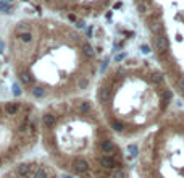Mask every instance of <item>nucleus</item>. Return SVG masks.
<instances>
[{
  "instance_id": "obj_1",
  "label": "nucleus",
  "mask_w": 184,
  "mask_h": 178,
  "mask_svg": "<svg viewBox=\"0 0 184 178\" xmlns=\"http://www.w3.org/2000/svg\"><path fill=\"white\" fill-rule=\"evenodd\" d=\"M73 170L78 175H82V173H86L87 170H89V164H87V160L86 159H76L74 162H73Z\"/></svg>"
},
{
  "instance_id": "obj_2",
  "label": "nucleus",
  "mask_w": 184,
  "mask_h": 178,
  "mask_svg": "<svg viewBox=\"0 0 184 178\" xmlns=\"http://www.w3.org/2000/svg\"><path fill=\"white\" fill-rule=\"evenodd\" d=\"M155 47H157L158 52L165 54V52H168V49H170V42H168V39L165 37V36L158 34L157 37H155Z\"/></svg>"
},
{
  "instance_id": "obj_3",
  "label": "nucleus",
  "mask_w": 184,
  "mask_h": 178,
  "mask_svg": "<svg viewBox=\"0 0 184 178\" xmlns=\"http://www.w3.org/2000/svg\"><path fill=\"white\" fill-rule=\"evenodd\" d=\"M99 164H100L103 168H111V170L115 168V159L110 157V156H102L100 160H99Z\"/></svg>"
},
{
  "instance_id": "obj_4",
  "label": "nucleus",
  "mask_w": 184,
  "mask_h": 178,
  "mask_svg": "<svg viewBox=\"0 0 184 178\" xmlns=\"http://www.w3.org/2000/svg\"><path fill=\"white\" fill-rule=\"evenodd\" d=\"M42 121H44V125H45L47 128H50V126L55 125V115H53V113H50V112L44 113V115H42Z\"/></svg>"
},
{
  "instance_id": "obj_5",
  "label": "nucleus",
  "mask_w": 184,
  "mask_h": 178,
  "mask_svg": "<svg viewBox=\"0 0 184 178\" xmlns=\"http://www.w3.org/2000/svg\"><path fill=\"white\" fill-rule=\"evenodd\" d=\"M100 149H102V152H103V154H110V152L115 149V144H113V141H110V139H105V141H102V144H100Z\"/></svg>"
},
{
  "instance_id": "obj_6",
  "label": "nucleus",
  "mask_w": 184,
  "mask_h": 178,
  "mask_svg": "<svg viewBox=\"0 0 184 178\" xmlns=\"http://www.w3.org/2000/svg\"><path fill=\"white\" fill-rule=\"evenodd\" d=\"M163 73H160V71H154V73L150 74V81L154 83V84H162L163 83Z\"/></svg>"
},
{
  "instance_id": "obj_7",
  "label": "nucleus",
  "mask_w": 184,
  "mask_h": 178,
  "mask_svg": "<svg viewBox=\"0 0 184 178\" xmlns=\"http://www.w3.org/2000/svg\"><path fill=\"white\" fill-rule=\"evenodd\" d=\"M82 54L86 55V57H94L95 50H94V47H92L89 42H84V44H82Z\"/></svg>"
},
{
  "instance_id": "obj_8",
  "label": "nucleus",
  "mask_w": 184,
  "mask_h": 178,
  "mask_svg": "<svg viewBox=\"0 0 184 178\" xmlns=\"http://www.w3.org/2000/svg\"><path fill=\"white\" fill-rule=\"evenodd\" d=\"M33 39H34V36H33V33H29V31H26V33H19V41L24 42V44H31Z\"/></svg>"
},
{
  "instance_id": "obj_9",
  "label": "nucleus",
  "mask_w": 184,
  "mask_h": 178,
  "mask_svg": "<svg viewBox=\"0 0 184 178\" xmlns=\"http://www.w3.org/2000/svg\"><path fill=\"white\" fill-rule=\"evenodd\" d=\"M99 99L100 102H107L110 99V89L108 88H100L99 89Z\"/></svg>"
},
{
  "instance_id": "obj_10",
  "label": "nucleus",
  "mask_w": 184,
  "mask_h": 178,
  "mask_svg": "<svg viewBox=\"0 0 184 178\" xmlns=\"http://www.w3.org/2000/svg\"><path fill=\"white\" fill-rule=\"evenodd\" d=\"M19 81H21L23 84H31V83H33V76H31V73H27V71H21V73H19Z\"/></svg>"
},
{
  "instance_id": "obj_11",
  "label": "nucleus",
  "mask_w": 184,
  "mask_h": 178,
  "mask_svg": "<svg viewBox=\"0 0 184 178\" xmlns=\"http://www.w3.org/2000/svg\"><path fill=\"white\" fill-rule=\"evenodd\" d=\"M91 109H92V105H91V102H89V101H82V102H79V112H81V113H89V112H91Z\"/></svg>"
},
{
  "instance_id": "obj_12",
  "label": "nucleus",
  "mask_w": 184,
  "mask_h": 178,
  "mask_svg": "<svg viewBox=\"0 0 184 178\" xmlns=\"http://www.w3.org/2000/svg\"><path fill=\"white\" fill-rule=\"evenodd\" d=\"M5 112L8 113V115H15V113L18 112V105L15 104V102H10V104L5 105Z\"/></svg>"
},
{
  "instance_id": "obj_13",
  "label": "nucleus",
  "mask_w": 184,
  "mask_h": 178,
  "mask_svg": "<svg viewBox=\"0 0 184 178\" xmlns=\"http://www.w3.org/2000/svg\"><path fill=\"white\" fill-rule=\"evenodd\" d=\"M125 177H126V173L123 168H113L110 175V178H125Z\"/></svg>"
},
{
  "instance_id": "obj_14",
  "label": "nucleus",
  "mask_w": 184,
  "mask_h": 178,
  "mask_svg": "<svg viewBox=\"0 0 184 178\" xmlns=\"http://www.w3.org/2000/svg\"><path fill=\"white\" fill-rule=\"evenodd\" d=\"M29 28H31V25L27 21H21L16 25V31L18 33H26V31H29Z\"/></svg>"
},
{
  "instance_id": "obj_15",
  "label": "nucleus",
  "mask_w": 184,
  "mask_h": 178,
  "mask_svg": "<svg viewBox=\"0 0 184 178\" xmlns=\"http://www.w3.org/2000/svg\"><path fill=\"white\" fill-rule=\"evenodd\" d=\"M33 96L37 97V99H42L44 96H45V89L41 88V86H36V88L33 89Z\"/></svg>"
},
{
  "instance_id": "obj_16",
  "label": "nucleus",
  "mask_w": 184,
  "mask_h": 178,
  "mask_svg": "<svg viewBox=\"0 0 184 178\" xmlns=\"http://www.w3.org/2000/svg\"><path fill=\"white\" fill-rule=\"evenodd\" d=\"M0 11L8 15V13H11V11H13V8H11V7L8 5V2L5 0V2H0Z\"/></svg>"
},
{
  "instance_id": "obj_17",
  "label": "nucleus",
  "mask_w": 184,
  "mask_h": 178,
  "mask_svg": "<svg viewBox=\"0 0 184 178\" xmlns=\"http://www.w3.org/2000/svg\"><path fill=\"white\" fill-rule=\"evenodd\" d=\"M33 178H49V173H47L44 168H37V170L34 172Z\"/></svg>"
},
{
  "instance_id": "obj_18",
  "label": "nucleus",
  "mask_w": 184,
  "mask_h": 178,
  "mask_svg": "<svg viewBox=\"0 0 184 178\" xmlns=\"http://www.w3.org/2000/svg\"><path fill=\"white\" fill-rule=\"evenodd\" d=\"M128 152H129V157H137V154H139L137 146H136V144H129V146H128Z\"/></svg>"
},
{
  "instance_id": "obj_19",
  "label": "nucleus",
  "mask_w": 184,
  "mask_h": 178,
  "mask_svg": "<svg viewBox=\"0 0 184 178\" xmlns=\"http://www.w3.org/2000/svg\"><path fill=\"white\" fill-rule=\"evenodd\" d=\"M87 86H89V78H81V80L78 81V88L79 89H86Z\"/></svg>"
},
{
  "instance_id": "obj_20",
  "label": "nucleus",
  "mask_w": 184,
  "mask_h": 178,
  "mask_svg": "<svg viewBox=\"0 0 184 178\" xmlns=\"http://www.w3.org/2000/svg\"><path fill=\"white\" fill-rule=\"evenodd\" d=\"M18 173L21 177H26L27 173H29V167H27V165H19V167H18Z\"/></svg>"
},
{
  "instance_id": "obj_21",
  "label": "nucleus",
  "mask_w": 184,
  "mask_h": 178,
  "mask_svg": "<svg viewBox=\"0 0 184 178\" xmlns=\"http://www.w3.org/2000/svg\"><path fill=\"white\" fill-rule=\"evenodd\" d=\"M150 29L154 31V33H160V29H162V25H160L158 21H152V25H150Z\"/></svg>"
},
{
  "instance_id": "obj_22",
  "label": "nucleus",
  "mask_w": 184,
  "mask_h": 178,
  "mask_svg": "<svg viewBox=\"0 0 184 178\" xmlns=\"http://www.w3.org/2000/svg\"><path fill=\"white\" fill-rule=\"evenodd\" d=\"M11 89H13V94L15 96H21V88H19V84L18 83H13V86H11Z\"/></svg>"
},
{
  "instance_id": "obj_23",
  "label": "nucleus",
  "mask_w": 184,
  "mask_h": 178,
  "mask_svg": "<svg viewBox=\"0 0 184 178\" xmlns=\"http://www.w3.org/2000/svg\"><path fill=\"white\" fill-rule=\"evenodd\" d=\"M162 97H163V101H165V102H168V101L173 99V92H171V91H165V92L162 94Z\"/></svg>"
},
{
  "instance_id": "obj_24",
  "label": "nucleus",
  "mask_w": 184,
  "mask_h": 178,
  "mask_svg": "<svg viewBox=\"0 0 184 178\" xmlns=\"http://www.w3.org/2000/svg\"><path fill=\"white\" fill-rule=\"evenodd\" d=\"M123 128H125V126H123V123H119V121H113V130L115 131H123Z\"/></svg>"
},
{
  "instance_id": "obj_25",
  "label": "nucleus",
  "mask_w": 184,
  "mask_h": 178,
  "mask_svg": "<svg viewBox=\"0 0 184 178\" xmlns=\"http://www.w3.org/2000/svg\"><path fill=\"white\" fill-rule=\"evenodd\" d=\"M145 8H147V7L144 5V2H137V10H139V13H145Z\"/></svg>"
},
{
  "instance_id": "obj_26",
  "label": "nucleus",
  "mask_w": 184,
  "mask_h": 178,
  "mask_svg": "<svg viewBox=\"0 0 184 178\" xmlns=\"http://www.w3.org/2000/svg\"><path fill=\"white\" fill-rule=\"evenodd\" d=\"M141 52H142V54H149V52H150V47L145 45V44L141 45Z\"/></svg>"
},
{
  "instance_id": "obj_27",
  "label": "nucleus",
  "mask_w": 184,
  "mask_h": 178,
  "mask_svg": "<svg viewBox=\"0 0 184 178\" xmlns=\"http://www.w3.org/2000/svg\"><path fill=\"white\" fill-rule=\"evenodd\" d=\"M125 58H126V54H119L115 57V62H121V60H125Z\"/></svg>"
},
{
  "instance_id": "obj_28",
  "label": "nucleus",
  "mask_w": 184,
  "mask_h": 178,
  "mask_svg": "<svg viewBox=\"0 0 184 178\" xmlns=\"http://www.w3.org/2000/svg\"><path fill=\"white\" fill-rule=\"evenodd\" d=\"M178 86H179V91L184 94V78H183V80H179V84Z\"/></svg>"
},
{
  "instance_id": "obj_29",
  "label": "nucleus",
  "mask_w": 184,
  "mask_h": 178,
  "mask_svg": "<svg viewBox=\"0 0 184 178\" xmlns=\"http://www.w3.org/2000/svg\"><path fill=\"white\" fill-rule=\"evenodd\" d=\"M92 33H94V28H89V29H86V36H87V37H92Z\"/></svg>"
},
{
  "instance_id": "obj_30",
  "label": "nucleus",
  "mask_w": 184,
  "mask_h": 178,
  "mask_svg": "<svg viewBox=\"0 0 184 178\" xmlns=\"http://www.w3.org/2000/svg\"><path fill=\"white\" fill-rule=\"evenodd\" d=\"M68 18H70V21H73V23H76V21H78V18H76L74 15H70V16H68Z\"/></svg>"
},
{
  "instance_id": "obj_31",
  "label": "nucleus",
  "mask_w": 184,
  "mask_h": 178,
  "mask_svg": "<svg viewBox=\"0 0 184 178\" xmlns=\"http://www.w3.org/2000/svg\"><path fill=\"white\" fill-rule=\"evenodd\" d=\"M76 26H78V28H84V23L82 21H76Z\"/></svg>"
},
{
  "instance_id": "obj_32",
  "label": "nucleus",
  "mask_w": 184,
  "mask_h": 178,
  "mask_svg": "<svg viewBox=\"0 0 184 178\" xmlns=\"http://www.w3.org/2000/svg\"><path fill=\"white\" fill-rule=\"evenodd\" d=\"M121 5H123L121 2H116V3H115V8H121Z\"/></svg>"
},
{
  "instance_id": "obj_33",
  "label": "nucleus",
  "mask_w": 184,
  "mask_h": 178,
  "mask_svg": "<svg viewBox=\"0 0 184 178\" xmlns=\"http://www.w3.org/2000/svg\"><path fill=\"white\" fill-rule=\"evenodd\" d=\"M3 49V42H0V50H2Z\"/></svg>"
},
{
  "instance_id": "obj_34",
  "label": "nucleus",
  "mask_w": 184,
  "mask_h": 178,
  "mask_svg": "<svg viewBox=\"0 0 184 178\" xmlns=\"http://www.w3.org/2000/svg\"><path fill=\"white\" fill-rule=\"evenodd\" d=\"M63 178H71V177H70V175H65V177H63Z\"/></svg>"
},
{
  "instance_id": "obj_35",
  "label": "nucleus",
  "mask_w": 184,
  "mask_h": 178,
  "mask_svg": "<svg viewBox=\"0 0 184 178\" xmlns=\"http://www.w3.org/2000/svg\"><path fill=\"white\" fill-rule=\"evenodd\" d=\"M7 2H13V0H7Z\"/></svg>"
},
{
  "instance_id": "obj_36",
  "label": "nucleus",
  "mask_w": 184,
  "mask_h": 178,
  "mask_svg": "<svg viewBox=\"0 0 184 178\" xmlns=\"http://www.w3.org/2000/svg\"><path fill=\"white\" fill-rule=\"evenodd\" d=\"M137 2H142V0H137Z\"/></svg>"
}]
</instances>
